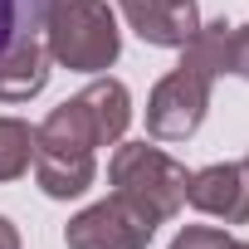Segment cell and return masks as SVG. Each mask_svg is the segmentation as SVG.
<instances>
[{
	"label": "cell",
	"instance_id": "6da1fadb",
	"mask_svg": "<svg viewBox=\"0 0 249 249\" xmlns=\"http://www.w3.org/2000/svg\"><path fill=\"white\" fill-rule=\"evenodd\" d=\"M220 73H230V25L225 20L200 25L181 44V64L147 98V132L157 142L196 137V127L205 122V107H210V88H215Z\"/></svg>",
	"mask_w": 249,
	"mask_h": 249
},
{
	"label": "cell",
	"instance_id": "7a4b0ae2",
	"mask_svg": "<svg viewBox=\"0 0 249 249\" xmlns=\"http://www.w3.org/2000/svg\"><path fill=\"white\" fill-rule=\"evenodd\" d=\"M93 147H103V142L93 132V117H88L83 98L73 93L69 103H59L39 127H35V161L30 166H35L39 191L54 196V200L83 196L93 186V176H98Z\"/></svg>",
	"mask_w": 249,
	"mask_h": 249
},
{
	"label": "cell",
	"instance_id": "3957f363",
	"mask_svg": "<svg viewBox=\"0 0 249 249\" xmlns=\"http://www.w3.org/2000/svg\"><path fill=\"white\" fill-rule=\"evenodd\" d=\"M107 181H112V196H122L132 210H142L152 225H166L181 215L186 205V166L147 142H122L107 161Z\"/></svg>",
	"mask_w": 249,
	"mask_h": 249
},
{
	"label": "cell",
	"instance_id": "277c9868",
	"mask_svg": "<svg viewBox=\"0 0 249 249\" xmlns=\"http://www.w3.org/2000/svg\"><path fill=\"white\" fill-rule=\"evenodd\" d=\"M44 49L59 69L73 73H103L122 54V30L107 0H69L44 20Z\"/></svg>",
	"mask_w": 249,
	"mask_h": 249
},
{
	"label": "cell",
	"instance_id": "5b68a950",
	"mask_svg": "<svg viewBox=\"0 0 249 249\" xmlns=\"http://www.w3.org/2000/svg\"><path fill=\"white\" fill-rule=\"evenodd\" d=\"M152 234H157V225L142 210H132L122 196H107L69 220L64 244L69 249H147Z\"/></svg>",
	"mask_w": 249,
	"mask_h": 249
},
{
	"label": "cell",
	"instance_id": "8992f818",
	"mask_svg": "<svg viewBox=\"0 0 249 249\" xmlns=\"http://www.w3.org/2000/svg\"><path fill=\"white\" fill-rule=\"evenodd\" d=\"M186 205L225 225H249V161H215L205 171H191Z\"/></svg>",
	"mask_w": 249,
	"mask_h": 249
},
{
	"label": "cell",
	"instance_id": "52a82bcc",
	"mask_svg": "<svg viewBox=\"0 0 249 249\" xmlns=\"http://www.w3.org/2000/svg\"><path fill=\"white\" fill-rule=\"evenodd\" d=\"M117 10H122V20H127L147 44H157V49H181L200 30L196 0H117Z\"/></svg>",
	"mask_w": 249,
	"mask_h": 249
},
{
	"label": "cell",
	"instance_id": "ba28073f",
	"mask_svg": "<svg viewBox=\"0 0 249 249\" xmlns=\"http://www.w3.org/2000/svg\"><path fill=\"white\" fill-rule=\"evenodd\" d=\"M49 49L39 35L15 39L5 54H0V103H30L35 93H44L49 83Z\"/></svg>",
	"mask_w": 249,
	"mask_h": 249
},
{
	"label": "cell",
	"instance_id": "9c48e42d",
	"mask_svg": "<svg viewBox=\"0 0 249 249\" xmlns=\"http://www.w3.org/2000/svg\"><path fill=\"white\" fill-rule=\"evenodd\" d=\"M78 98H83V107H88V117H93L98 142H103V147L122 142V132H127V122H132V98H127V88H122L117 78H93Z\"/></svg>",
	"mask_w": 249,
	"mask_h": 249
},
{
	"label": "cell",
	"instance_id": "30bf717a",
	"mask_svg": "<svg viewBox=\"0 0 249 249\" xmlns=\"http://www.w3.org/2000/svg\"><path fill=\"white\" fill-rule=\"evenodd\" d=\"M35 161V127L20 117H0V181H20Z\"/></svg>",
	"mask_w": 249,
	"mask_h": 249
},
{
	"label": "cell",
	"instance_id": "8fae6325",
	"mask_svg": "<svg viewBox=\"0 0 249 249\" xmlns=\"http://www.w3.org/2000/svg\"><path fill=\"white\" fill-rule=\"evenodd\" d=\"M39 25H44L39 0H0V54L25 35H39Z\"/></svg>",
	"mask_w": 249,
	"mask_h": 249
},
{
	"label": "cell",
	"instance_id": "7c38bea8",
	"mask_svg": "<svg viewBox=\"0 0 249 249\" xmlns=\"http://www.w3.org/2000/svg\"><path fill=\"white\" fill-rule=\"evenodd\" d=\"M171 249H230V234L215 230V225H186L171 239Z\"/></svg>",
	"mask_w": 249,
	"mask_h": 249
},
{
	"label": "cell",
	"instance_id": "4fadbf2b",
	"mask_svg": "<svg viewBox=\"0 0 249 249\" xmlns=\"http://www.w3.org/2000/svg\"><path fill=\"white\" fill-rule=\"evenodd\" d=\"M230 73L249 78V25L244 30H230Z\"/></svg>",
	"mask_w": 249,
	"mask_h": 249
},
{
	"label": "cell",
	"instance_id": "5bb4252c",
	"mask_svg": "<svg viewBox=\"0 0 249 249\" xmlns=\"http://www.w3.org/2000/svg\"><path fill=\"white\" fill-rule=\"evenodd\" d=\"M0 249H20V230H15L5 215H0Z\"/></svg>",
	"mask_w": 249,
	"mask_h": 249
},
{
	"label": "cell",
	"instance_id": "9a60e30c",
	"mask_svg": "<svg viewBox=\"0 0 249 249\" xmlns=\"http://www.w3.org/2000/svg\"><path fill=\"white\" fill-rule=\"evenodd\" d=\"M230 249H249V239H230Z\"/></svg>",
	"mask_w": 249,
	"mask_h": 249
},
{
	"label": "cell",
	"instance_id": "2e32d148",
	"mask_svg": "<svg viewBox=\"0 0 249 249\" xmlns=\"http://www.w3.org/2000/svg\"><path fill=\"white\" fill-rule=\"evenodd\" d=\"M244 161H249V157H244Z\"/></svg>",
	"mask_w": 249,
	"mask_h": 249
}]
</instances>
